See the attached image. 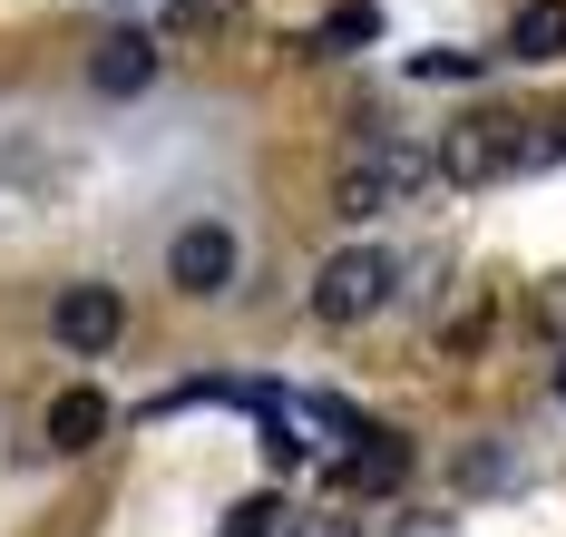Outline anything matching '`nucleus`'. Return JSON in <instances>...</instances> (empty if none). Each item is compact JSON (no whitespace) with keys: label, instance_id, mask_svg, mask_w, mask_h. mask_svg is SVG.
<instances>
[{"label":"nucleus","instance_id":"obj_7","mask_svg":"<svg viewBox=\"0 0 566 537\" xmlns=\"http://www.w3.org/2000/svg\"><path fill=\"white\" fill-rule=\"evenodd\" d=\"M98 430H108V401L78 381V391H59L50 401V450L59 460H78V450H98Z\"/></svg>","mask_w":566,"mask_h":537},{"label":"nucleus","instance_id":"obj_14","mask_svg":"<svg viewBox=\"0 0 566 537\" xmlns=\"http://www.w3.org/2000/svg\"><path fill=\"white\" fill-rule=\"evenodd\" d=\"M469 69H479L469 50H430V60H420V78H469Z\"/></svg>","mask_w":566,"mask_h":537},{"label":"nucleus","instance_id":"obj_16","mask_svg":"<svg viewBox=\"0 0 566 537\" xmlns=\"http://www.w3.org/2000/svg\"><path fill=\"white\" fill-rule=\"evenodd\" d=\"M557 401H566V361H557Z\"/></svg>","mask_w":566,"mask_h":537},{"label":"nucleus","instance_id":"obj_4","mask_svg":"<svg viewBox=\"0 0 566 537\" xmlns=\"http://www.w3.org/2000/svg\"><path fill=\"white\" fill-rule=\"evenodd\" d=\"M167 284L176 294H226L234 284V235L206 215V225H186V235L167 244Z\"/></svg>","mask_w":566,"mask_h":537},{"label":"nucleus","instance_id":"obj_13","mask_svg":"<svg viewBox=\"0 0 566 537\" xmlns=\"http://www.w3.org/2000/svg\"><path fill=\"white\" fill-rule=\"evenodd\" d=\"M264 460H274V470H293V460H303V440H293V420H274V430H264Z\"/></svg>","mask_w":566,"mask_h":537},{"label":"nucleus","instance_id":"obj_8","mask_svg":"<svg viewBox=\"0 0 566 537\" xmlns=\"http://www.w3.org/2000/svg\"><path fill=\"white\" fill-rule=\"evenodd\" d=\"M509 50L527 69H537V60H566V0H527V10L509 20Z\"/></svg>","mask_w":566,"mask_h":537},{"label":"nucleus","instance_id":"obj_15","mask_svg":"<svg viewBox=\"0 0 566 537\" xmlns=\"http://www.w3.org/2000/svg\"><path fill=\"white\" fill-rule=\"evenodd\" d=\"M293 537H352V528H342V518H303Z\"/></svg>","mask_w":566,"mask_h":537},{"label":"nucleus","instance_id":"obj_3","mask_svg":"<svg viewBox=\"0 0 566 537\" xmlns=\"http://www.w3.org/2000/svg\"><path fill=\"white\" fill-rule=\"evenodd\" d=\"M50 323H59L69 352H108L117 333H127V294H117V284H69Z\"/></svg>","mask_w":566,"mask_h":537},{"label":"nucleus","instance_id":"obj_5","mask_svg":"<svg viewBox=\"0 0 566 537\" xmlns=\"http://www.w3.org/2000/svg\"><path fill=\"white\" fill-rule=\"evenodd\" d=\"M400 478H410V440H400V430H361V440H352V460H342V488L391 498Z\"/></svg>","mask_w":566,"mask_h":537},{"label":"nucleus","instance_id":"obj_11","mask_svg":"<svg viewBox=\"0 0 566 537\" xmlns=\"http://www.w3.org/2000/svg\"><path fill=\"white\" fill-rule=\"evenodd\" d=\"M274 518H283L274 498H244V508H226V528H216V537H274Z\"/></svg>","mask_w":566,"mask_h":537},{"label":"nucleus","instance_id":"obj_12","mask_svg":"<svg viewBox=\"0 0 566 537\" xmlns=\"http://www.w3.org/2000/svg\"><path fill=\"white\" fill-rule=\"evenodd\" d=\"M216 20H234V0H176V30H216Z\"/></svg>","mask_w":566,"mask_h":537},{"label":"nucleus","instance_id":"obj_10","mask_svg":"<svg viewBox=\"0 0 566 537\" xmlns=\"http://www.w3.org/2000/svg\"><path fill=\"white\" fill-rule=\"evenodd\" d=\"M381 206H391V177H381V167L361 157V167H352V177L333 186V215H352V225H361V215H381Z\"/></svg>","mask_w":566,"mask_h":537},{"label":"nucleus","instance_id":"obj_2","mask_svg":"<svg viewBox=\"0 0 566 537\" xmlns=\"http://www.w3.org/2000/svg\"><path fill=\"white\" fill-rule=\"evenodd\" d=\"M381 294H391V254L381 244H352V254H333L313 274V313L323 323H361V313H381Z\"/></svg>","mask_w":566,"mask_h":537},{"label":"nucleus","instance_id":"obj_6","mask_svg":"<svg viewBox=\"0 0 566 537\" xmlns=\"http://www.w3.org/2000/svg\"><path fill=\"white\" fill-rule=\"evenodd\" d=\"M157 78V40L147 30H127V40H98V60H88V88H108V98H137Z\"/></svg>","mask_w":566,"mask_h":537},{"label":"nucleus","instance_id":"obj_1","mask_svg":"<svg viewBox=\"0 0 566 537\" xmlns=\"http://www.w3.org/2000/svg\"><path fill=\"white\" fill-rule=\"evenodd\" d=\"M509 167H527V127L517 118H459L440 137V177L450 186H489V177H509Z\"/></svg>","mask_w":566,"mask_h":537},{"label":"nucleus","instance_id":"obj_9","mask_svg":"<svg viewBox=\"0 0 566 537\" xmlns=\"http://www.w3.org/2000/svg\"><path fill=\"white\" fill-rule=\"evenodd\" d=\"M371 40H381V10H371V0H342V10L303 40V50H313V60H333V50H371Z\"/></svg>","mask_w":566,"mask_h":537}]
</instances>
